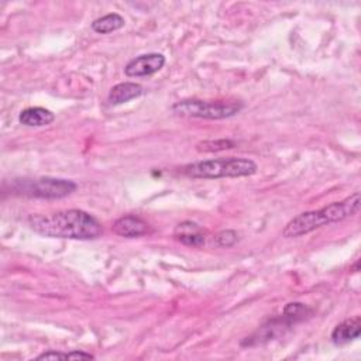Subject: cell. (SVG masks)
I'll use <instances>...</instances> for the list:
<instances>
[{"instance_id": "1", "label": "cell", "mask_w": 361, "mask_h": 361, "mask_svg": "<svg viewBox=\"0 0 361 361\" xmlns=\"http://www.w3.org/2000/svg\"><path fill=\"white\" fill-rule=\"evenodd\" d=\"M27 221L34 233L49 238L93 240L103 233L100 221L80 209L59 210L49 214H31Z\"/></svg>"}, {"instance_id": "2", "label": "cell", "mask_w": 361, "mask_h": 361, "mask_svg": "<svg viewBox=\"0 0 361 361\" xmlns=\"http://www.w3.org/2000/svg\"><path fill=\"white\" fill-rule=\"evenodd\" d=\"M360 210V192H354L340 202H333L322 209L303 212L295 216L282 230V235L286 238H295L312 233L313 230L341 221L354 216Z\"/></svg>"}, {"instance_id": "3", "label": "cell", "mask_w": 361, "mask_h": 361, "mask_svg": "<svg viewBox=\"0 0 361 361\" xmlns=\"http://www.w3.org/2000/svg\"><path fill=\"white\" fill-rule=\"evenodd\" d=\"M257 164L250 158L227 157L197 161L185 165L182 172L193 179H219L251 176L257 172Z\"/></svg>"}, {"instance_id": "4", "label": "cell", "mask_w": 361, "mask_h": 361, "mask_svg": "<svg viewBox=\"0 0 361 361\" xmlns=\"http://www.w3.org/2000/svg\"><path fill=\"white\" fill-rule=\"evenodd\" d=\"M13 189L24 196L38 199H62L78 189V185L71 179L62 178H23L13 182Z\"/></svg>"}, {"instance_id": "5", "label": "cell", "mask_w": 361, "mask_h": 361, "mask_svg": "<svg viewBox=\"0 0 361 361\" xmlns=\"http://www.w3.org/2000/svg\"><path fill=\"white\" fill-rule=\"evenodd\" d=\"M243 109L241 102H223V100H179L172 104L171 110L178 116L185 117H197L209 120H221L228 118L237 114Z\"/></svg>"}, {"instance_id": "6", "label": "cell", "mask_w": 361, "mask_h": 361, "mask_svg": "<svg viewBox=\"0 0 361 361\" xmlns=\"http://www.w3.org/2000/svg\"><path fill=\"white\" fill-rule=\"evenodd\" d=\"M165 65V56L158 52L142 54L127 62L124 66V73L128 78H140L149 76L161 71Z\"/></svg>"}, {"instance_id": "7", "label": "cell", "mask_w": 361, "mask_h": 361, "mask_svg": "<svg viewBox=\"0 0 361 361\" xmlns=\"http://www.w3.org/2000/svg\"><path fill=\"white\" fill-rule=\"evenodd\" d=\"M111 231L116 235H120V237L135 238V237H141V235L147 234L149 231V226L141 217L127 214V216H123V217L117 219L113 223Z\"/></svg>"}, {"instance_id": "8", "label": "cell", "mask_w": 361, "mask_h": 361, "mask_svg": "<svg viewBox=\"0 0 361 361\" xmlns=\"http://www.w3.org/2000/svg\"><path fill=\"white\" fill-rule=\"evenodd\" d=\"M361 333V317L353 316L338 323L331 331V341L336 345H344L360 337Z\"/></svg>"}, {"instance_id": "9", "label": "cell", "mask_w": 361, "mask_h": 361, "mask_svg": "<svg viewBox=\"0 0 361 361\" xmlns=\"http://www.w3.org/2000/svg\"><path fill=\"white\" fill-rule=\"evenodd\" d=\"M173 237L189 247H200L206 240L203 228L193 221L179 223L173 230Z\"/></svg>"}, {"instance_id": "10", "label": "cell", "mask_w": 361, "mask_h": 361, "mask_svg": "<svg viewBox=\"0 0 361 361\" xmlns=\"http://www.w3.org/2000/svg\"><path fill=\"white\" fill-rule=\"evenodd\" d=\"M142 92V86L135 82H121L110 89L107 99L110 104H121L140 97Z\"/></svg>"}, {"instance_id": "11", "label": "cell", "mask_w": 361, "mask_h": 361, "mask_svg": "<svg viewBox=\"0 0 361 361\" xmlns=\"http://www.w3.org/2000/svg\"><path fill=\"white\" fill-rule=\"evenodd\" d=\"M55 120V114L45 107H27L18 114V121L27 127H44Z\"/></svg>"}, {"instance_id": "12", "label": "cell", "mask_w": 361, "mask_h": 361, "mask_svg": "<svg viewBox=\"0 0 361 361\" xmlns=\"http://www.w3.org/2000/svg\"><path fill=\"white\" fill-rule=\"evenodd\" d=\"M124 24L126 21L118 13H109L103 17L96 18L92 23V30L97 34H109L116 30H120L121 27H124Z\"/></svg>"}, {"instance_id": "13", "label": "cell", "mask_w": 361, "mask_h": 361, "mask_svg": "<svg viewBox=\"0 0 361 361\" xmlns=\"http://www.w3.org/2000/svg\"><path fill=\"white\" fill-rule=\"evenodd\" d=\"M235 145L234 141L231 140H210V141H202L196 145L197 151L202 152H216V151H223V149H228L233 148Z\"/></svg>"}, {"instance_id": "14", "label": "cell", "mask_w": 361, "mask_h": 361, "mask_svg": "<svg viewBox=\"0 0 361 361\" xmlns=\"http://www.w3.org/2000/svg\"><path fill=\"white\" fill-rule=\"evenodd\" d=\"M237 240H238L237 231H234V230H223L219 234H216L213 243H214L216 247H226L227 248V247L234 245L237 243Z\"/></svg>"}, {"instance_id": "15", "label": "cell", "mask_w": 361, "mask_h": 361, "mask_svg": "<svg viewBox=\"0 0 361 361\" xmlns=\"http://www.w3.org/2000/svg\"><path fill=\"white\" fill-rule=\"evenodd\" d=\"M37 360H68V354L61 353V351H55V350H49L47 353L39 354L37 357Z\"/></svg>"}, {"instance_id": "16", "label": "cell", "mask_w": 361, "mask_h": 361, "mask_svg": "<svg viewBox=\"0 0 361 361\" xmlns=\"http://www.w3.org/2000/svg\"><path fill=\"white\" fill-rule=\"evenodd\" d=\"M68 354V360H93L94 355L85 353V351H79V350H72Z\"/></svg>"}]
</instances>
